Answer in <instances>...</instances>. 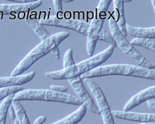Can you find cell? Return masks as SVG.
<instances>
[{
    "mask_svg": "<svg viewBox=\"0 0 155 124\" xmlns=\"http://www.w3.org/2000/svg\"><path fill=\"white\" fill-rule=\"evenodd\" d=\"M111 75H122L154 80L155 70L130 64H110L100 65L96 68L84 74L80 77L83 80L84 79H93L95 77Z\"/></svg>",
    "mask_w": 155,
    "mask_h": 124,
    "instance_id": "1",
    "label": "cell"
},
{
    "mask_svg": "<svg viewBox=\"0 0 155 124\" xmlns=\"http://www.w3.org/2000/svg\"><path fill=\"white\" fill-rule=\"evenodd\" d=\"M69 36V33L62 31L51 35L44 41H42L20 61V62L12 71L11 76L15 77L22 75V73L30 68L39 59L51 52L53 49L58 47L60 44Z\"/></svg>",
    "mask_w": 155,
    "mask_h": 124,
    "instance_id": "2",
    "label": "cell"
},
{
    "mask_svg": "<svg viewBox=\"0 0 155 124\" xmlns=\"http://www.w3.org/2000/svg\"><path fill=\"white\" fill-rule=\"evenodd\" d=\"M113 46H110L107 48L96 55L91 57L90 59L75 64L70 67L63 68L55 72H46L45 74L46 77L52 80H69L75 77H81L84 74L87 73L97 67L101 65L105 61L107 60L114 51Z\"/></svg>",
    "mask_w": 155,
    "mask_h": 124,
    "instance_id": "3",
    "label": "cell"
},
{
    "mask_svg": "<svg viewBox=\"0 0 155 124\" xmlns=\"http://www.w3.org/2000/svg\"><path fill=\"white\" fill-rule=\"evenodd\" d=\"M38 100L57 102L70 105L81 106L82 102L78 97L67 93H61L48 89H27L19 91L14 95L13 101Z\"/></svg>",
    "mask_w": 155,
    "mask_h": 124,
    "instance_id": "4",
    "label": "cell"
},
{
    "mask_svg": "<svg viewBox=\"0 0 155 124\" xmlns=\"http://www.w3.org/2000/svg\"><path fill=\"white\" fill-rule=\"evenodd\" d=\"M109 27L111 34L115 39L116 45L119 46V48L122 50V52L125 55H127V57L133 59L135 62H137L138 66L148 69H154L155 64L154 62H151L149 59H148L144 56L142 55L136 49L134 46H132L130 42L127 41V40L125 37L122 36L113 17H110L109 19Z\"/></svg>",
    "mask_w": 155,
    "mask_h": 124,
    "instance_id": "5",
    "label": "cell"
},
{
    "mask_svg": "<svg viewBox=\"0 0 155 124\" xmlns=\"http://www.w3.org/2000/svg\"><path fill=\"white\" fill-rule=\"evenodd\" d=\"M83 80L88 86L90 91L96 98V105L99 110L100 115L102 117L104 124H115L111 109L101 87L92 79H84Z\"/></svg>",
    "mask_w": 155,
    "mask_h": 124,
    "instance_id": "6",
    "label": "cell"
},
{
    "mask_svg": "<svg viewBox=\"0 0 155 124\" xmlns=\"http://www.w3.org/2000/svg\"><path fill=\"white\" fill-rule=\"evenodd\" d=\"M39 22L42 25L60 27V28L69 29L85 36H87V30L90 25L89 22H84V21L73 19L59 18L57 16H50L47 18L40 19Z\"/></svg>",
    "mask_w": 155,
    "mask_h": 124,
    "instance_id": "7",
    "label": "cell"
},
{
    "mask_svg": "<svg viewBox=\"0 0 155 124\" xmlns=\"http://www.w3.org/2000/svg\"><path fill=\"white\" fill-rule=\"evenodd\" d=\"M95 13L96 14L90 23L87 33V51L90 57H93L94 54L98 35L102 30L104 19H105V13L101 12L97 10L95 11Z\"/></svg>",
    "mask_w": 155,
    "mask_h": 124,
    "instance_id": "8",
    "label": "cell"
},
{
    "mask_svg": "<svg viewBox=\"0 0 155 124\" xmlns=\"http://www.w3.org/2000/svg\"><path fill=\"white\" fill-rule=\"evenodd\" d=\"M68 81H69L70 86H72V88L75 91L78 97L80 99L82 103L86 106L87 109H90L93 113L100 115V112L98 109V106H97L96 103L94 102L93 98L90 97V94H89L86 88H85L84 85L83 80L81 79V77H72V78L69 79Z\"/></svg>",
    "mask_w": 155,
    "mask_h": 124,
    "instance_id": "9",
    "label": "cell"
},
{
    "mask_svg": "<svg viewBox=\"0 0 155 124\" xmlns=\"http://www.w3.org/2000/svg\"><path fill=\"white\" fill-rule=\"evenodd\" d=\"M155 97V86H151L145 88L143 91H140L132 97L124 106V112H129L132 109H134L137 106L140 105L147 100L154 99Z\"/></svg>",
    "mask_w": 155,
    "mask_h": 124,
    "instance_id": "10",
    "label": "cell"
},
{
    "mask_svg": "<svg viewBox=\"0 0 155 124\" xmlns=\"http://www.w3.org/2000/svg\"><path fill=\"white\" fill-rule=\"evenodd\" d=\"M112 115L114 117L118 119L139 122V123H154V122H155L154 114L137 113V112H124V111H122V112L114 111V112H112Z\"/></svg>",
    "mask_w": 155,
    "mask_h": 124,
    "instance_id": "11",
    "label": "cell"
},
{
    "mask_svg": "<svg viewBox=\"0 0 155 124\" xmlns=\"http://www.w3.org/2000/svg\"><path fill=\"white\" fill-rule=\"evenodd\" d=\"M43 3V1H34L30 3L25 4H2L0 5V13L8 15L13 13L28 12L38 8Z\"/></svg>",
    "mask_w": 155,
    "mask_h": 124,
    "instance_id": "12",
    "label": "cell"
},
{
    "mask_svg": "<svg viewBox=\"0 0 155 124\" xmlns=\"http://www.w3.org/2000/svg\"><path fill=\"white\" fill-rule=\"evenodd\" d=\"M35 72H31L25 75H21L15 77H0V88H7L11 86H22L31 81L35 76Z\"/></svg>",
    "mask_w": 155,
    "mask_h": 124,
    "instance_id": "13",
    "label": "cell"
},
{
    "mask_svg": "<svg viewBox=\"0 0 155 124\" xmlns=\"http://www.w3.org/2000/svg\"><path fill=\"white\" fill-rule=\"evenodd\" d=\"M113 2H114V5L113 18L115 21L116 25H117L119 30H120L122 36L126 37L127 33L126 32L125 29L126 20L125 17V11H124V4H125V2L122 0H114Z\"/></svg>",
    "mask_w": 155,
    "mask_h": 124,
    "instance_id": "14",
    "label": "cell"
},
{
    "mask_svg": "<svg viewBox=\"0 0 155 124\" xmlns=\"http://www.w3.org/2000/svg\"><path fill=\"white\" fill-rule=\"evenodd\" d=\"M125 29L127 33H129L131 36L136 38H147V39H154L155 28H140L136 27L130 24L126 23Z\"/></svg>",
    "mask_w": 155,
    "mask_h": 124,
    "instance_id": "15",
    "label": "cell"
},
{
    "mask_svg": "<svg viewBox=\"0 0 155 124\" xmlns=\"http://www.w3.org/2000/svg\"><path fill=\"white\" fill-rule=\"evenodd\" d=\"M86 113L87 107L84 104H82L76 111L63 118L62 120L52 124H78L84 117Z\"/></svg>",
    "mask_w": 155,
    "mask_h": 124,
    "instance_id": "16",
    "label": "cell"
},
{
    "mask_svg": "<svg viewBox=\"0 0 155 124\" xmlns=\"http://www.w3.org/2000/svg\"><path fill=\"white\" fill-rule=\"evenodd\" d=\"M25 22L28 24V26L35 31V33H36L38 37L41 40V42L44 41L45 40L51 36L50 33L46 30V28L43 27V25H42L39 22V21L34 19H26Z\"/></svg>",
    "mask_w": 155,
    "mask_h": 124,
    "instance_id": "17",
    "label": "cell"
},
{
    "mask_svg": "<svg viewBox=\"0 0 155 124\" xmlns=\"http://www.w3.org/2000/svg\"><path fill=\"white\" fill-rule=\"evenodd\" d=\"M11 105L14 107L16 112V117L19 124H31L28 117L25 112V109L18 101H13Z\"/></svg>",
    "mask_w": 155,
    "mask_h": 124,
    "instance_id": "18",
    "label": "cell"
},
{
    "mask_svg": "<svg viewBox=\"0 0 155 124\" xmlns=\"http://www.w3.org/2000/svg\"><path fill=\"white\" fill-rule=\"evenodd\" d=\"M14 94L8 96L0 104V124L6 123V117L8 113V109L13 102Z\"/></svg>",
    "mask_w": 155,
    "mask_h": 124,
    "instance_id": "19",
    "label": "cell"
},
{
    "mask_svg": "<svg viewBox=\"0 0 155 124\" xmlns=\"http://www.w3.org/2000/svg\"><path fill=\"white\" fill-rule=\"evenodd\" d=\"M132 46H137L146 48L149 51L155 52V40L147 38H134L130 42Z\"/></svg>",
    "mask_w": 155,
    "mask_h": 124,
    "instance_id": "20",
    "label": "cell"
},
{
    "mask_svg": "<svg viewBox=\"0 0 155 124\" xmlns=\"http://www.w3.org/2000/svg\"><path fill=\"white\" fill-rule=\"evenodd\" d=\"M23 90L24 88L22 86H11L7 87V88H0V101L2 100H4L8 96L11 95V94H15L16 93L23 91Z\"/></svg>",
    "mask_w": 155,
    "mask_h": 124,
    "instance_id": "21",
    "label": "cell"
},
{
    "mask_svg": "<svg viewBox=\"0 0 155 124\" xmlns=\"http://www.w3.org/2000/svg\"><path fill=\"white\" fill-rule=\"evenodd\" d=\"M98 40H101V41L105 42V43L110 44V46H113L115 48L117 45H116L115 39L114 38V37L112 36L110 32L107 31L106 29H102L100 32L99 35H98Z\"/></svg>",
    "mask_w": 155,
    "mask_h": 124,
    "instance_id": "22",
    "label": "cell"
},
{
    "mask_svg": "<svg viewBox=\"0 0 155 124\" xmlns=\"http://www.w3.org/2000/svg\"><path fill=\"white\" fill-rule=\"evenodd\" d=\"M75 64L73 59V51L72 48H69L64 56V68L72 66Z\"/></svg>",
    "mask_w": 155,
    "mask_h": 124,
    "instance_id": "23",
    "label": "cell"
},
{
    "mask_svg": "<svg viewBox=\"0 0 155 124\" xmlns=\"http://www.w3.org/2000/svg\"><path fill=\"white\" fill-rule=\"evenodd\" d=\"M111 2H112L111 0H102V1H100L96 10L98 11H101V12L106 13L108 8H109Z\"/></svg>",
    "mask_w": 155,
    "mask_h": 124,
    "instance_id": "24",
    "label": "cell"
},
{
    "mask_svg": "<svg viewBox=\"0 0 155 124\" xmlns=\"http://www.w3.org/2000/svg\"><path fill=\"white\" fill-rule=\"evenodd\" d=\"M50 90L61 93H66L68 91V88L67 86H60V85H51Z\"/></svg>",
    "mask_w": 155,
    "mask_h": 124,
    "instance_id": "25",
    "label": "cell"
},
{
    "mask_svg": "<svg viewBox=\"0 0 155 124\" xmlns=\"http://www.w3.org/2000/svg\"><path fill=\"white\" fill-rule=\"evenodd\" d=\"M53 5H54V10H55L57 14L62 12L63 8H62V1H61V0H54V1H53Z\"/></svg>",
    "mask_w": 155,
    "mask_h": 124,
    "instance_id": "26",
    "label": "cell"
},
{
    "mask_svg": "<svg viewBox=\"0 0 155 124\" xmlns=\"http://www.w3.org/2000/svg\"><path fill=\"white\" fill-rule=\"evenodd\" d=\"M8 114L10 115V117H11V119L13 120H15L17 117H16V112L15 110H14V107H13L12 105L10 106L8 109Z\"/></svg>",
    "mask_w": 155,
    "mask_h": 124,
    "instance_id": "27",
    "label": "cell"
},
{
    "mask_svg": "<svg viewBox=\"0 0 155 124\" xmlns=\"http://www.w3.org/2000/svg\"><path fill=\"white\" fill-rule=\"evenodd\" d=\"M51 53L52 54L53 57L55 59H59L61 58V55H60V51H59V48L58 47L55 48L54 49H53L52 51H51Z\"/></svg>",
    "mask_w": 155,
    "mask_h": 124,
    "instance_id": "28",
    "label": "cell"
},
{
    "mask_svg": "<svg viewBox=\"0 0 155 124\" xmlns=\"http://www.w3.org/2000/svg\"><path fill=\"white\" fill-rule=\"evenodd\" d=\"M147 103V105H148V107L153 111V112H155V100H154V99H151V100H148L146 101Z\"/></svg>",
    "mask_w": 155,
    "mask_h": 124,
    "instance_id": "29",
    "label": "cell"
},
{
    "mask_svg": "<svg viewBox=\"0 0 155 124\" xmlns=\"http://www.w3.org/2000/svg\"><path fill=\"white\" fill-rule=\"evenodd\" d=\"M46 117H44V116H41V117H39L38 118L36 119L34 124H43L46 122Z\"/></svg>",
    "mask_w": 155,
    "mask_h": 124,
    "instance_id": "30",
    "label": "cell"
},
{
    "mask_svg": "<svg viewBox=\"0 0 155 124\" xmlns=\"http://www.w3.org/2000/svg\"><path fill=\"white\" fill-rule=\"evenodd\" d=\"M35 0H13V1L10 2H14L17 3V4H25V3H30L34 2Z\"/></svg>",
    "mask_w": 155,
    "mask_h": 124,
    "instance_id": "31",
    "label": "cell"
},
{
    "mask_svg": "<svg viewBox=\"0 0 155 124\" xmlns=\"http://www.w3.org/2000/svg\"><path fill=\"white\" fill-rule=\"evenodd\" d=\"M62 2H73V0H64V1H62Z\"/></svg>",
    "mask_w": 155,
    "mask_h": 124,
    "instance_id": "32",
    "label": "cell"
},
{
    "mask_svg": "<svg viewBox=\"0 0 155 124\" xmlns=\"http://www.w3.org/2000/svg\"><path fill=\"white\" fill-rule=\"evenodd\" d=\"M151 3H152L153 8H154V9H155V8H154V0H152V1H151Z\"/></svg>",
    "mask_w": 155,
    "mask_h": 124,
    "instance_id": "33",
    "label": "cell"
},
{
    "mask_svg": "<svg viewBox=\"0 0 155 124\" xmlns=\"http://www.w3.org/2000/svg\"><path fill=\"white\" fill-rule=\"evenodd\" d=\"M140 124H155V122H154V123H140Z\"/></svg>",
    "mask_w": 155,
    "mask_h": 124,
    "instance_id": "34",
    "label": "cell"
},
{
    "mask_svg": "<svg viewBox=\"0 0 155 124\" xmlns=\"http://www.w3.org/2000/svg\"><path fill=\"white\" fill-rule=\"evenodd\" d=\"M14 124H19L18 121H17V120H15V121H14Z\"/></svg>",
    "mask_w": 155,
    "mask_h": 124,
    "instance_id": "35",
    "label": "cell"
}]
</instances>
